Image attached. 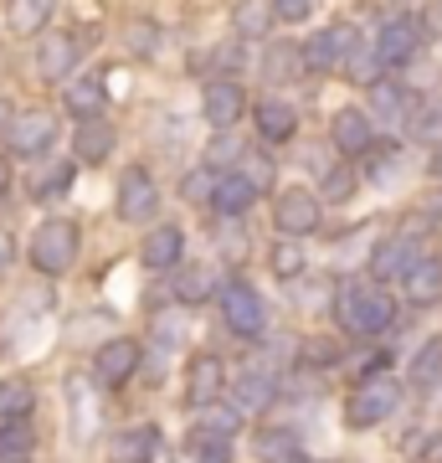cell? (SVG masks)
<instances>
[{
  "mask_svg": "<svg viewBox=\"0 0 442 463\" xmlns=\"http://www.w3.org/2000/svg\"><path fill=\"white\" fill-rule=\"evenodd\" d=\"M334 319H340L344 335L376 340L396 325V298L386 294V283H350L334 294Z\"/></svg>",
  "mask_w": 442,
  "mask_h": 463,
  "instance_id": "obj_1",
  "label": "cell"
},
{
  "mask_svg": "<svg viewBox=\"0 0 442 463\" xmlns=\"http://www.w3.org/2000/svg\"><path fill=\"white\" fill-rule=\"evenodd\" d=\"M78 252H82V232H78V222H67V216H52V222H42V227L32 232V268L47 273V279L72 273Z\"/></svg>",
  "mask_w": 442,
  "mask_h": 463,
  "instance_id": "obj_2",
  "label": "cell"
},
{
  "mask_svg": "<svg viewBox=\"0 0 442 463\" xmlns=\"http://www.w3.org/2000/svg\"><path fill=\"white\" fill-rule=\"evenodd\" d=\"M396 407H401V381H396L391 371H386V376H365L361 386L344 397V422H350V428H361V432L365 428H381Z\"/></svg>",
  "mask_w": 442,
  "mask_h": 463,
  "instance_id": "obj_3",
  "label": "cell"
},
{
  "mask_svg": "<svg viewBox=\"0 0 442 463\" xmlns=\"http://www.w3.org/2000/svg\"><path fill=\"white\" fill-rule=\"evenodd\" d=\"M273 227L283 232V242H309L324 227V201L309 185H283L278 201H273Z\"/></svg>",
  "mask_w": 442,
  "mask_h": 463,
  "instance_id": "obj_4",
  "label": "cell"
},
{
  "mask_svg": "<svg viewBox=\"0 0 442 463\" xmlns=\"http://www.w3.org/2000/svg\"><path fill=\"white\" fill-rule=\"evenodd\" d=\"M221 325H227L231 335H242V340H258L262 330H268V304H262V294L252 288L247 279H227L221 283Z\"/></svg>",
  "mask_w": 442,
  "mask_h": 463,
  "instance_id": "obj_5",
  "label": "cell"
},
{
  "mask_svg": "<svg viewBox=\"0 0 442 463\" xmlns=\"http://www.w3.org/2000/svg\"><path fill=\"white\" fill-rule=\"evenodd\" d=\"M417 258H422V227L407 222V227H396L386 242H376V252H371V273H376V283H391V279L401 283Z\"/></svg>",
  "mask_w": 442,
  "mask_h": 463,
  "instance_id": "obj_6",
  "label": "cell"
},
{
  "mask_svg": "<svg viewBox=\"0 0 442 463\" xmlns=\"http://www.w3.org/2000/svg\"><path fill=\"white\" fill-rule=\"evenodd\" d=\"M114 212L124 216V222H149V216L160 212V185H155V175H149L145 165H129L118 175Z\"/></svg>",
  "mask_w": 442,
  "mask_h": 463,
  "instance_id": "obj_7",
  "label": "cell"
},
{
  "mask_svg": "<svg viewBox=\"0 0 442 463\" xmlns=\"http://www.w3.org/2000/svg\"><path fill=\"white\" fill-rule=\"evenodd\" d=\"M231 392V376H227V365H221V355H196V361L185 365V402L191 407H216V402Z\"/></svg>",
  "mask_w": 442,
  "mask_h": 463,
  "instance_id": "obj_8",
  "label": "cell"
},
{
  "mask_svg": "<svg viewBox=\"0 0 442 463\" xmlns=\"http://www.w3.org/2000/svg\"><path fill=\"white\" fill-rule=\"evenodd\" d=\"M5 145L16 149L21 160L47 155V149L57 145V114H47V109H26V114H16V124H11V134H5Z\"/></svg>",
  "mask_w": 442,
  "mask_h": 463,
  "instance_id": "obj_9",
  "label": "cell"
},
{
  "mask_svg": "<svg viewBox=\"0 0 442 463\" xmlns=\"http://www.w3.org/2000/svg\"><path fill=\"white\" fill-rule=\"evenodd\" d=\"M350 52H355V32L340 21V26H319L304 42V62H309V72H334V67H344Z\"/></svg>",
  "mask_w": 442,
  "mask_h": 463,
  "instance_id": "obj_10",
  "label": "cell"
},
{
  "mask_svg": "<svg viewBox=\"0 0 442 463\" xmlns=\"http://www.w3.org/2000/svg\"><path fill=\"white\" fill-rule=\"evenodd\" d=\"M417 47H422V21H417V16H391V21H381L376 52H381V62H386V67L411 62V57H417Z\"/></svg>",
  "mask_w": 442,
  "mask_h": 463,
  "instance_id": "obj_11",
  "label": "cell"
},
{
  "mask_svg": "<svg viewBox=\"0 0 442 463\" xmlns=\"http://www.w3.org/2000/svg\"><path fill=\"white\" fill-rule=\"evenodd\" d=\"M329 139H334V149H340L344 160H361V155L376 149V124H371L365 109H340L334 124H329Z\"/></svg>",
  "mask_w": 442,
  "mask_h": 463,
  "instance_id": "obj_12",
  "label": "cell"
},
{
  "mask_svg": "<svg viewBox=\"0 0 442 463\" xmlns=\"http://www.w3.org/2000/svg\"><path fill=\"white\" fill-rule=\"evenodd\" d=\"M72 67H78V42L67 32H47L36 36V72L47 83H72Z\"/></svg>",
  "mask_w": 442,
  "mask_h": 463,
  "instance_id": "obj_13",
  "label": "cell"
},
{
  "mask_svg": "<svg viewBox=\"0 0 442 463\" xmlns=\"http://www.w3.org/2000/svg\"><path fill=\"white\" fill-rule=\"evenodd\" d=\"M201 114H206V124H212L216 134H227L237 118L247 114V93L231 78H221V83H206V93H201Z\"/></svg>",
  "mask_w": 442,
  "mask_h": 463,
  "instance_id": "obj_14",
  "label": "cell"
},
{
  "mask_svg": "<svg viewBox=\"0 0 442 463\" xmlns=\"http://www.w3.org/2000/svg\"><path fill=\"white\" fill-rule=\"evenodd\" d=\"M185 258V227H175V222H165V227L145 232V242H139V263L149 268V273H165V268H181Z\"/></svg>",
  "mask_w": 442,
  "mask_h": 463,
  "instance_id": "obj_15",
  "label": "cell"
},
{
  "mask_svg": "<svg viewBox=\"0 0 442 463\" xmlns=\"http://www.w3.org/2000/svg\"><path fill=\"white\" fill-rule=\"evenodd\" d=\"M139 361H145V350H139V340H108V345H99V355H93V376L108 381V386H124V381L139 371Z\"/></svg>",
  "mask_w": 442,
  "mask_h": 463,
  "instance_id": "obj_16",
  "label": "cell"
},
{
  "mask_svg": "<svg viewBox=\"0 0 442 463\" xmlns=\"http://www.w3.org/2000/svg\"><path fill=\"white\" fill-rule=\"evenodd\" d=\"M103 103H108V83H103V72H78L72 83H67L62 93V109L78 124H93V118L103 114Z\"/></svg>",
  "mask_w": 442,
  "mask_h": 463,
  "instance_id": "obj_17",
  "label": "cell"
},
{
  "mask_svg": "<svg viewBox=\"0 0 442 463\" xmlns=\"http://www.w3.org/2000/svg\"><path fill=\"white\" fill-rule=\"evenodd\" d=\"M401 294H407V304H417V309L437 304L442 298V258L437 252H422V258L411 263V273L401 279Z\"/></svg>",
  "mask_w": 442,
  "mask_h": 463,
  "instance_id": "obj_18",
  "label": "cell"
},
{
  "mask_svg": "<svg viewBox=\"0 0 442 463\" xmlns=\"http://www.w3.org/2000/svg\"><path fill=\"white\" fill-rule=\"evenodd\" d=\"M252 124H258V139L283 145V139H294V129H298V109L288 99H262L258 109H252Z\"/></svg>",
  "mask_w": 442,
  "mask_h": 463,
  "instance_id": "obj_19",
  "label": "cell"
},
{
  "mask_svg": "<svg viewBox=\"0 0 442 463\" xmlns=\"http://www.w3.org/2000/svg\"><path fill=\"white\" fill-rule=\"evenodd\" d=\"M155 453H160V428H155V422L124 428L114 443H108V458L114 463H155Z\"/></svg>",
  "mask_w": 442,
  "mask_h": 463,
  "instance_id": "obj_20",
  "label": "cell"
},
{
  "mask_svg": "<svg viewBox=\"0 0 442 463\" xmlns=\"http://www.w3.org/2000/svg\"><path fill=\"white\" fill-rule=\"evenodd\" d=\"M252 201H258V181H252L247 170H227V175L216 181L212 206H216L221 216H242V212H252Z\"/></svg>",
  "mask_w": 442,
  "mask_h": 463,
  "instance_id": "obj_21",
  "label": "cell"
},
{
  "mask_svg": "<svg viewBox=\"0 0 442 463\" xmlns=\"http://www.w3.org/2000/svg\"><path fill=\"white\" fill-rule=\"evenodd\" d=\"M273 397H278V381L268 376L262 365H247L242 376L231 381V402H237V412H258V407H268Z\"/></svg>",
  "mask_w": 442,
  "mask_h": 463,
  "instance_id": "obj_22",
  "label": "cell"
},
{
  "mask_svg": "<svg viewBox=\"0 0 442 463\" xmlns=\"http://www.w3.org/2000/svg\"><path fill=\"white\" fill-rule=\"evenodd\" d=\"M52 11H57V0H5V21L16 36H47Z\"/></svg>",
  "mask_w": 442,
  "mask_h": 463,
  "instance_id": "obj_23",
  "label": "cell"
},
{
  "mask_svg": "<svg viewBox=\"0 0 442 463\" xmlns=\"http://www.w3.org/2000/svg\"><path fill=\"white\" fill-rule=\"evenodd\" d=\"M304 47L298 42H273V47L262 52V78L268 83H294L298 72H304Z\"/></svg>",
  "mask_w": 442,
  "mask_h": 463,
  "instance_id": "obj_24",
  "label": "cell"
},
{
  "mask_svg": "<svg viewBox=\"0 0 442 463\" xmlns=\"http://www.w3.org/2000/svg\"><path fill=\"white\" fill-rule=\"evenodd\" d=\"M72 149H78L82 165H103V160L114 155V129H108L103 118H93V124H78V134H72Z\"/></svg>",
  "mask_w": 442,
  "mask_h": 463,
  "instance_id": "obj_25",
  "label": "cell"
},
{
  "mask_svg": "<svg viewBox=\"0 0 442 463\" xmlns=\"http://www.w3.org/2000/svg\"><path fill=\"white\" fill-rule=\"evenodd\" d=\"M175 298L181 304H206V298H221V283L206 263H185L181 279H175Z\"/></svg>",
  "mask_w": 442,
  "mask_h": 463,
  "instance_id": "obj_26",
  "label": "cell"
},
{
  "mask_svg": "<svg viewBox=\"0 0 442 463\" xmlns=\"http://www.w3.org/2000/svg\"><path fill=\"white\" fill-rule=\"evenodd\" d=\"M32 407H36V386L26 376L0 381V422H26Z\"/></svg>",
  "mask_w": 442,
  "mask_h": 463,
  "instance_id": "obj_27",
  "label": "cell"
},
{
  "mask_svg": "<svg viewBox=\"0 0 442 463\" xmlns=\"http://www.w3.org/2000/svg\"><path fill=\"white\" fill-rule=\"evenodd\" d=\"M437 381H442V335H432L411 355V392H432Z\"/></svg>",
  "mask_w": 442,
  "mask_h": 463,
  "instance_id": "obj_28",
  "label": "cell"
},
{
  "mask_svg": "<svg viewBox=\"0 0 442 463\" xmlns=\"http://www.w3.org/2000/svg\"><path fill=\"white\" fill-rule=\"evenodd\" d=\"M67 407H72V432H78V438H93L99 412H93V397H88V381L82 376L67 381Z\"/></svg>",
  "mask_w": 442,
  "mask_h": 463,
  "instance_id": "obj_29",
  "label": "cell"
},
{
  "mask_svg": "<svg viewBox=\"0 0 442 463\" xmlns=\"http://www.w3.org/2000/svg\"><path fill=\"white\" fill-rule=\"evenodd\" d=\"M381 67H386V62H381V52H376V47H371V52H361V47H355L350 57H344V67H340V72L350 78V83L376 88V83H381Z\"/></svg>",
  "mask_w": 442,
  "mask_h": 463,
  "instance_id": "obj_30",
  "label": "cell"
},
{
  "mask_svg": "<svg viewBox=\"0 0 442 463\" xmlns=\"http://www.w3.org/2000/svg\"><path fill=\"white\" fill-rule=\"evenodd\" d=\"M32 443H36V432L26 422H0V463H21L32 453Z\"/></svg>",
  "mask_w": 442,
  "mask_h": 463,
  "instance_id": "obj_31",
  "label": "cell"
},
{
  "mask_svg": "<svg viewBox=\"0 0 442 463\" xmlns=\"http://www.w3.org/2000/svg\"><path fill=\"white\" fill-rule=\"evenodd\" d=\"M268 263H273V273L288 283H298V273H309V258H304V242H278V248L268 252Z\"/></svg>",
  "mask_w": 442,
  "mask_h": 463,
  "instance_id": "obj_32",
  "label": "cell"
},
{
  "mask_svg": "<svg viewBox=\"0 0 442 463\" xmlns=\"http://www.w3.org/2000/svg\"><path fill=\"white\" fill-rule=\"evenodd\" d=\"M72 191V165H47V170H36V181H32V196L36 201H52V196H67Z\"/></svg>",
  "mask_w": 442,
  "mask_h": 463,
  "instance_id": "obj_33",
  "label": "cell"
},
{
  "mask_svg": "<svg viewBox=\"0 0 442 463\" xmlns=\"http://www.w3.org/2000/svg\"><path fill=\"white\" fill-rule=\"evenodd\" d=\"M258 453H262V458H268V463H304V458H298V448H294V432H262V438H258Z\"/></svg>",
  "mask_w": 442,
  "mask_h": 463,
  "instance_id": "obj_34",
  "label": "cell"
},
{
  "mask_svg": "<svg viewBox=\"0 0 442 463\" xmlns=\"http://www.w3.org/2000/svg\"><path fill=\"white\" fill-rule=\"evenodd\" d=\"M371 109H376L381 118H391V124H396V118L407 114V93H401L396 83H376V88H371Z\"/></svg>",
  "mask_w": 442,
  "mask_h": 463,
  "instance_id": "obj_35",
  "label": "cell"
},
{
  "mask_svg": "<svg viewBox=\"0 0 442 463\" xmlns=\"http://www.w3.org/2000/svg\"><path fill=\"white\" fill-rule=\"evenodd\" d=\"M231 26H237L242 36H262V32H268V11H262V0H237Z\"/></svg>",
  "mask_w": 442,
  "mask_h": 463,
  "instance_id": "obj_36",
  "label": "cell"
},
{
  "mask_svg": "<svg viewBox=\"0 0 442 463\" xmlns=\"http://www.w3.org/2000/svg\"><path fill=\"white\" fill-rule=\"evenodd\" d=\"M216 181H221V175H216L212 165H196V170L181 181V196H185V201H212V196H216Z\"/></svg>",
  "mask_w": 442,
  "mask_h": 463,
  "instance_id": "obj_37",
  "label": "cell"
},
{
  "mask_svg": "<svg viewBox=\"0 0 442 463\" xmlns=\"http://www.w3.org/2000/svg\"><path fill=\"white\" fill-rule=\"evenodd\" d=\"M231 432H237V407H231V412H221V407H216V412L201 417L196 438H231Z\"/></svg>",
  "mask_w": 442,
  "mask_h": 463,
  "instance_id": "obj_38",
  "label": "cell"
},
{
  "mask_svg": "<svg viewBox=\"0 0 442 463\" xmlns=\"http://www.w3.org/2000/svg\"><path fill=\"white\" fill-rule=\"evenodd\" d=\"M196 463H231L227 438H196Z\"/></svg>",
  "mask_w": 442,
  "mask_h": 463,
  "instance_id": "obj_39",
  "label": "cell"
},
{
  "mask_svg": "<svg viewBox=\"0 0 442 463\" xmlns=\"http://www.w3.org/2000/svg\"><path fill=\"white\" fill-rule=\"evenodd\" d=\"M304 361L334 365V361H340V345H334V340H304Z\"/></svg>",
  "mask_w": 442,
  "mask_h": 463,
  "instance_id": "obj_40",
  "label": "cell"
},
{
  "mask_svg": "<svg viewBox=\"0 0 442 463\" xmlns=\"http://www.w3.org/2000/svg\"><path fill=\"white\" fill-rule=\"evenodd\" d=\"M231 160H237V139H231V134H216L212 139V155H206V165H231Z\"/></svg>",
  "mask_w": 442,
  "mask_h": 463,
  "instance_id": "obj_41",
  "label": "cell"
},
{
  "mask_svg": "<svg viewBox=\"0 0 442 463\" xmlns=\"http://www.w3.org/2000/svg\"><path fill=\"white\" fill-rule=\"evenodd\" d=\"M314 11V0H273V16L278 21H304Z\"/></svg>",
  "mask_w": 442,
  "mask_h": 463,
  "instance_id": "obj_42",
  "label": "cell"
},
{
  "mask_svg": "<svg viewBox=\"0 0 442 463\" xmlns=\"http://www.w3.org/2000/svg\"><path fill=\"white\" fill-rule=\"evenodd\" d=\"M324 196H334V201H344V196H355V181H350V170H334L324 181Z\"/></svg>",
  "mask_w": 442,
  "mask_h": 463,
  "instance_id": "obj_43",
  "label": "cell"
},
{
  "mask_svg": "<svg viewBox=\"0 0 442 463\" xmlns=\"http://www.w3.org/2000/svg\"><path fill=\"white\" fill-rule=\"evenodd\" d=\"M129 47H134V52H155V21H139V26H134V32H129Z\"/></svg>",
  "mask_w": 442,
  "mask_h": 463,
  "instance_id": "obj_44",
  "label": "cell"
},
{
  "mask_svg": "<svg viewBox=\"0 0 442 463\" xmlns=\"http://www.w3.org/2000/svg\"><path fill=\"white\" fill-rule=\"evenodd\" d=\"M422 216L427 222H442V185H432V191L422 196Z\"/></svg>",
  "mask_w": 442,
  "mask_h": 463,
  "instance_id": "obj_45",
  "label": "cell"
},
{
  "mask_svg": "<svg viewBox=\"0 0 442 463\" xmlns=\"http://www.w3.org/2000/svg\"><path fill=\"white\" fill-rule=\"evenodd\" d=\"M422 463H442V432H432V438H427V448H422Z\"/></svg>",
  "mask_w": 442,
  "mask_h": 463,
  "instance_id": "obj_46",
  "label": "cell"
},
{
  "mask_svg": "<svg viewBox=\"0 0 442 463\" xmlns=\"http://www.w3.org/2000/svg\"><path fill=\"white\" fill-rule=\"evenodd\" d=\"M11 258H16V248H11V237L0 232V279H5V268H11Z\"/></svg>",
  "mask_w": 442,
  "mask_h": 463,
  "instance_id": "obj_47",
  "label": "cell"
},
{
  "mask_svg": "<svg viewBox=\"0 0 442 463\" xmlns=\"http://www.w3.org/2000/svg\"><path fill=\"white\" fill-rule=\"evenodd\" d=\"M11 124H16V114H11V103L0 99V139H5V134H11Z\"/></svg>",
  "mask_w": 442,
  "mask_h": 463,
  "instance_id": "obj_48",
  "label": "cell"
},
{
  "mask_svg": "<svg viewBox=\"0 0 442 463\" xmlns=\"http://www.w3.org/2000/svg\"><path fill=\"white\" fill-rule=\"evenodd\" d=\"M5 191H11V160L0 155V196H5Z\"/></svg>",
  "mask_w": 442,
  "mask_h": 463,
  "instance_id": "obj_49",
  "label": "cell"
},
{
  "mask_svg": "<svg viewBox=\"0 0 442 463\" xmlns=\"http://www.w3.org/2000/svg\"><path fill=\"white\" fill-rule=\"evenodd\" d=\"M21 463H26V458H21Z\"/></svg>",
  "mask_w": 442,
  "mask_h": 463,
  "instance_id": "obj_50",
  "label": "cell"
}]
</instances>
